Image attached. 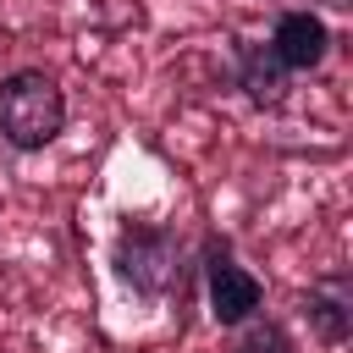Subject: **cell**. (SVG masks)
Returning a JSON list of instances; mask_svg holds the SVG:
<instances>
[{
	"mask_svg": "<svg viewBox=\"0 0 353 353\" xmlns=\"http://www.w3.org/2000/svg\"><path fill=\"white\" fill-rule=\"evenodd\" d=\"M270 50H276V61L298 77V72H314V66H325V55H331V22L320 17V11H309V6H287L281 17H276V28H270Z\"/></svg>",
	"mask_w": 353,
	"mask_h": 353,
	"instance_id": "cell-4",
	"label": "cell"
},
{
	"mask_svg": "<svg viewBox=\"0 0 353 353\" xmlns=\"http://www.w3.org/2000/svg\"><path fill=\"white\" fill-rule=\"evenodd\" d=\"M353 0H309V11H347Z\"/></svg>",
	"mask_w": 353,
	"mask_h": 353,
	"instance_id": "cell-8",
	"label": "cell"
},
{
	"mask_svg": "<svg viewBox=\"0 0 353 353\" xmlns=\"http://www.w3.org/2000/svg\"><path fill=\"white\" fill-rule=\"evenodd\" d=\"M110 276L132 287L143 303H165L188 292L199 265H193L188 237L171 221H121L110 237Z\"/></svg>",
	"mask_w": 353,
	"mask_h": 353,
	"instance_id": "cell-1",
	"label": "cell"
},
{
	"mask_svg": "<svg viewBox=\"0 0 353 353\" xmlns=\"http://www.w3.org/2000/svg\"><path fill=\"white\" fill-rule=\"evenodd\" d=\"M66 132V94L44 66H17L0 77V143L39 154Z\"/></svg>",
	"mask_w": 353,
	"mask_h": 353,
	"instance_id": "cell-2",
	"label": "cell"
},
{
	"mask_svg": "<svg viewBox=\"0 0 353 353\" xmlns=\"http://www.w3.org/2000/svg\"><path fill=\"white\" fill-rule=\"evenodd\" d=\"M193 265H199V281H204L210 320H215L221 331H237L243 320H254V314L265 309V281H259L248 265H237V254H232V237L210 232V237L199 243Z\"/></svg>",
	"mask_w": 353,
	"mask_h": 353,
	"instance_id": "cell-3",
	"label": "cell"
},
{
	"mask_svg": "<svg viewBox=\"0 0 353 353\" xmlns=\"http://www.w3.org/2000/svg\"><path fill=\"white\" fill-rule=\"evenodd\" d=\"M237 331H243L237 353H292V336H287V331H281L276 320H265V309H259L254 320H243Z\"/></svg>",
	"mask_w": 353,
	"mask_h": 353,
	"instance_id": "cell-7",
	"label": "cell"
},
{
	"mask_svg": "<svg viewBox=\"0 0 353 353\" xmlns=\"http://www.w3.org/2000/svg\"><path fill=\"white\" fill-rule=\"evenodd\" d=\"M232 72H237V88L254 110H281L287 94H292V72L276 61L270 44H254V39H232Z\"/></svg>",
	"mask_w": 353,
	"mask_h": 353,
	"instance_id": "cell-5",
	"label": "cell"
},
{
	"mask_svg": "<svg viewBox=\"0 0 353 353\" xmlns=\"http://www.w3.org/2000/svg\"><path fill=\"white\" fill-rule=\"evenodd\" d=\"M303 320H309V331L325 347H342L353 336V287H347V270H331V276H320L303 292Z\"/></svg>",
	"mask_w": 353,
	"mask_h": 353,
	"instance_id": "cell-6",
	"label": "cell"
}]
</instances>
